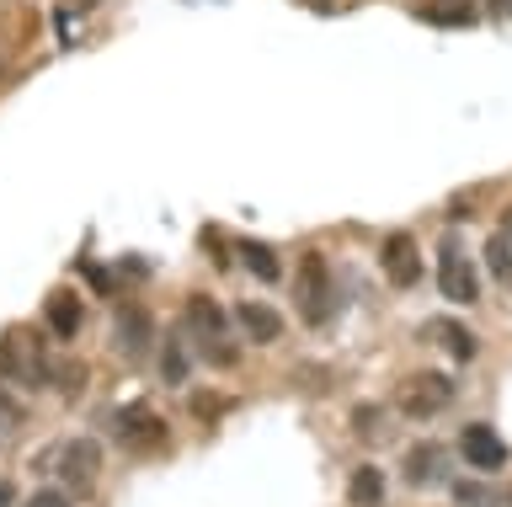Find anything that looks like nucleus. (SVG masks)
I'll use <instances>...</instances> for the list:
<instances>
[{
  "instance_id": "nucleus-1",
  "label": "nucleus",
  "mask_w": 512,
  "mask_h": 507,
  "mask_svg": "<svg viewBox=\"0 0 512 507\" xmlns=\"http://www.w3.org/2000/svg\"><path fill=\"white\" fill-rule=\"evenodd\" d=\"M187 337L198 342V353L208 363H219V369H230L240 358L235 342H230V315H224L208 294H187Z\"/></svg>"
},
{
  "instance_id": "nucleus-2",
  "label": "nucleus",
  "mask_w": 512,
  "mask_h": 507,
  "mask_svg": "<svg viewBox=\"0 0 512 507\" xmlns=\"http://www.w3.org/2000/svg\"><path fill=\"white\" fill-rule=\"evenodd\" d=\"M0 374H6L11 385H27V390L43 385V379H48V353H43L38 331L11 326L6 337H0Z\"/></svg>"
},
{
  "instance_id": "nucleus-3",
  "label": "nucleus",
  "mask_w": 512,
  "mask_h": 507,
  "mask_svg": "<svg viewBox=\"0 0 512 507\" xmlns=\"http://www.w3.org/2000/svg\"><path fill=\"white\" fill-rule=\"evenodd\" d=\"M294 299H299V315L310 326H326L331 310H336V289H331V267L320 251H304L299 257V278H294Z\"/></svg>"
},
{
  "instance_id": "nucleus-4",
  "label": "nucleus",
  "mask_w": 512,
  "mask_h": 507,
  "mask_svg": "<svg viewBox=\"0 0 512 507\" xmlns=\"http://www.w3.org/2000/svg\"><path fill=\"white\" fill-rule=\"evenodd\" d=\"M454 401V379L448 374H411L406 385L395 390V406L406 411L411 422H427V417H438V411Z\"/></svg>"
},
{
  "instance_id": "nucleus-5",
  "label": "nucleus",
  "mask_w": 512,
  "mask_h": 507,
  "mask_svg": "<svg viewBox=\"0 0 512 507\" xmlns=\"http://www.w3.org/2000/svg\"><path fill=\"white\" fill-rule=\"evenodd\" d=\"M438 289L448 305H475L480 299V273H475L470 251L454 241H443V251H438Z\"/></svg>"
},
{
  "instance_id": "nucleus-6",
  "label": "nucleus",
  "mask_w": 512,
  "mask_h": 507,
  "mask_svg": "<svg viewBox=\"0 0 512 507\" xmlns=\"http://www.w3.org/2000/svg\"><path fill=\"white\" fill-rule=\"evenodd\" d=\"M59 475L70 491H91L96 481H102V443L96 438H70L59 449Z\"/></svg>"
},
{
  "instance_id": "nucleus-7",
  "label": "nucleus",
  "mask_w": 512,
  "mask_h": 507,
  "mask_svg": "<svg viewBox=\"0 0 512 507\" xmlns=\"http://www.w3.org/2000/svg\"><path fill=\"white\" fill-rule=\"evenodd\" d=\"M379 262H384V278H390L395 289H411V283L422 278V246H416L406 230H395L390 241H384Z\"/></svg>"
},
{
  "instance_id": "nucleus-8",
  "label": "nucleus",
  "mask_w": 512,
  "mask_h": 507,
  "mask_svg": "<svg viewBox=\"0 0 512 507\" xmlns=\"http://www.w3.org/2000/svg\"><path fill=\"white\" fill-rule=\"evenodd\" d=\"M112 342H118L123 358H144V353H150V342H155L150 310H144V305H123L118 321H112Z\"/></svg>"
},
{
  "instance_id": "nucleus-9",
  "label": "nucleus",
  "mask_w": 512,
  "mask_h": 507,
  "mask_svg": "<svg viewBox=\"0 0 512 507\" xmlns=\"http://www.w3.org/2000/svg\"><path fill=\"white\" fill-rule=\"evenodd\" d=\"M459 449H464V459H470V470H502L507 465V443L496 438V427H486V422L464 427Z\"/></svg>"
},
{
  "instance_id": "nucleus-10",
  "label": "nucleus",
  "mask_w": 512,
  "mask_h": 507,
  "mask_svg": "<svg viewBox=\"0 0 512 507\" xmlns=\"http://www.w3.org/2000/svg\"><path fill=\"white\" fill-rule=\"evenodd\" d=\"M118 438L128 449H160V443H166V422H160L150 406H134L118 417Z\"/></svg>"
},
{
  "instance_id": "nucleus-11",
  "label": "nucleus",
  "mask_w": 512,
  "mask_h": 507,
  "mask_svg": "<svg viewBox=\"0 0 512 507\" xmlns=\"http://www.w3.org/2000/svg\"><path fill=\"white\" fill-rule=\"evenodd\" d=\"M235 326L246 331V337H251L256 347L278 342V331H283L278 310H272V305H262V299H240V305H235Z\"/></svg>"
},
{
  "instance_id": "nucleus-12",
  "label": "nucleus",
  "mask_w": 512,
  "mask_h": 507,
  "mask_svg": "<svg viewBox=\"0 0 512 507\" xmlns=\"http://www.w3.org/2000/svg\"><path fill=\"white\" fill-rule=\"evenodd\" d=\"M427 337H438V342H443V353H448V358H459V363H470V358L480 353V342L470 337V331H464L459 321H443V315H438V321H427Z\"/></svg>"
},
{
  "instance_id": "nucleus-13",
  "label": "nucleus",
  "mask_w": 512,
  "mask_h": 507,
  "mask_svg": "<svg viewBox=\"0 0 512 507\" xmlns=\"http://www.w3.org/2000/svg\"><path fill=\"white\" fill-rule=\"evenodd\" d=\"M347 497L352 507H384V470L379 465H358L347 481Z\"/></svg>"
},
{
  "instance_id": "nucleus-14",
  "label": "nucleus",
  "mask_w": 512,
  "mask_h": 507,
  "mask_svg": "<svg viewBox=\"0 0 512 507\" xmlns=\"http://www.w3.org/2000/svg\"><path fill=\"white\" fill-rule=\"evenodd\" d=\"M438 475H443V449L438 443H416V449L406 454V481L427 486V481H438Z\"/></svg>"
},
{
  "instance_id": "nucleus-15",
  "label": "nucleus",
  "mask_w": 512,
  "mask_h": 507,
  "mask_svg": "<svg viewBox=\"0 0 512 507\" xmlns=\"http://www.w3.org/2000/svg\"><path fill=\"white\" fill-rule=\"evenodd\" d=\"M48 331H54V337H75L80 331V299L75 294H48Z\"/></svg>"
},
{
  "instance_id": "nucleus-16",
  "label": "nucleus",
  "mask_w": 512,
  "mask_h": 507,
  "mask_svg": "<svg viewBox=\"0 0 512 507\" xmlns=\"http://www.w3.org/2000/svg\"><path fill=\"white\" fill-rule=\"evenodd\" d=\"M486 267H491V278L502 283V289H512V235H507V230H491V241H486Z\"/></svg>"
},
{
  "instance_id": "nucleus-17",
  "label": "nucleus",
  "mask_w": 512,
  "mask_h": 507,
  "mask_svg": "<svg viewBox=\"0 0 512 507\" xmlns=\"http://www.w3.org/2000/svg\"><path fill=\"white\" fill-rule=\"evenodd\" d=\"M422 17L438 27H464V22H475V0H432Z\"/></svg>"
},
{
  "instance_id": "nucleus-18",
  "label": "nucleus",
  "mask_w": 512,
  "mask_h": 507,
  "mask_svg": "<svg viewBox=\"0 0 512 507\" xmlns=\"http://www.w3.org/2000/svg\"><path fill=\"white\" fill-rule=\"evenodd\" d=\"M240 257H246V267H251V273L256 278H262V283H272V278H278L283 273V267H278V251H272V246H246V251H240Z\"/></svg>"
},
{
  "instance_id": "nucleus-19",
  "label": "nucleus",
  "mask_w": 512,
  "mask_h": 507,
  "mask_svg": "<svg viewBox=\"0 0 512 507\" xmlns=\"http://www.w3.org/2000/svg\"><path fill=\"white\" fill-rule=\"evenodd\" d=\"M160 374H166V385H187V353L182 347H166V358H160Z\"/></svg>"
},
{
  "instance_id": "nucleus-20",
  "label": "nucleus",
  "mask_w": 512,
  "mask_h": 507,
  "mask_svg": "<svg viewBox=\"0 0 512 507\" xmlns=\"http://www.w3.org/2000/svg\"><path fill=\"white\" fill-rule=\"evenodd\" d=\"M352 422H358L363 438H374V433H379V427H374V422H379V406H358V411H352Z\"/></svg>"
},
{
  "instance_id": "nucleus-21",
  "label": "nucleus",
  "mask_w": 512,
  "mask_h": 507,
  "mask_svg": "<svg viewBox=\"0 0 512 507\" xmlns=\"http://www.w3.org/2000/svg\"><path fill=\"white\" fill-rule=\"evenodd\" d=\"M459 502H464V507H486L491 497H486L480 486H459Z\"/></svg>"
},
{
  "instance_id": "nucleus-22",
  "label": "nucleus",
  "mask_w": 512,
  "mask_h": 507,
  "mask_svg": "<svg viewBox=\"0 0 512 507\" xmlns=\"http://www.w3.org/2000/svg\"><path fill=\"white\" fill-rule=\"evenodd\" d=\"M27 507H64V497H59V491H38V497H32Z\"/></svg>"
},
{
  "instance_id": "nucleus-23",
  "label": "nucleus",
  "mask_w": 512,
  "mask_h": 507,
  "mask_svg": "<svg viewBox=\"0 0 512 507\" xmlns=\"http://www.w3.org/2000/svg\"><path fill=\"white\" fill-rule=\"evenodd\" d=\"M491 17H502V22H507V17H512V0H491Z\"/></svg>"
},
{
  "instance_id": "nucleus-24",
  "label": "nucleus",
  "mask_w": 512,
  "mask_h": 507,
  "mask_svg": "<svg viewBox=\"0 0 512 507\" xmlns=\"http://www.w3.org/2000/svg\"><path fill=\"white\" fill-rule=\"evenodd\" d=\"M16 502V491H11V481H0V507H11Z\"/></svg>"
},
{
  "instance_id": "nucleus-25",
  "label": "nucleus",
  "mask_w": 512,
  "mask_h": 507,
  "mask_svg": "<svg viewBox=\"0 0 512 507\" xmlns=\"http://www.w3.org/2000/svg\"><path fill=\"white\" fill-rule=\"evenodd\" d=\"M310 6H315V11H326V6H336V0H310Z\"/></svg>"
},
{
  "instance_id": "nucleus-26",
  "label": "nucleus",
  "mask_w": 512,
  "mask_h": 507,
  "mask_svg": "<svg viewBox=\"0 0 512 507\" xmlns=\"http://www.w3.org/2000/svg\"><path fill=\"white\" fill-rule=\"evenodd\" d=\"M502 230H507V235H512V219H507V225H502Z\"/></svg>"
},
{
  "instance_id": "nucleus-27",
  "label": "nucleus",
  "mask_w": 512,
  "mask_h": 507,
  "mask_svg": "<svg viewBox=\"0 0 512 507\" xmlns=\"http://www.w3.org/2000/svg\"><path fill=\"white\" fill-rule=\"evenodd\" d=\"M502 507H512V491H507V502H502Z\"/></svg>"
},
{
  "instance_id": "nucleus-28",
  "label": "nucleus",
  "mask_w": 512,
  "mask_h": 507,
  "mask_svg": "<svg viewBox=\"0 0 512 507\" xmlns=\"http://www.w3.org/2000/svg\"><path fill=\"white\" fill-rule=\"evenodd\" d=\"M80 6H96V0H80Z\"/></svg>"
}]
</instances>
